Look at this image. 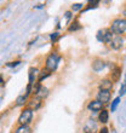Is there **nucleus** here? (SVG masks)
Wrapping results in <instances>:
<instances>
[{"instance_id": "obj_11", "label": "nucleus", "mask_w": 126, "mask_h": 133, "mask_svg": "<svg viewBox=\"0 0 126 133\" xmlns=\"http://www.w3.org/2000/svg\"><path fill=\"white\" fill-rule=\"evenodd\" d=\"M15 133H32V128L28 125H21L20 127L16 128Z\"/></svg>"}, {"instance_id": "obj_14", "label": "nucleus", "mask_w": 126, "mask_h": 133, "mask_svg": "<svg viewBox=\"0 0 126 133\" xmlns=\"http://www.w3.org/2000/svg\"><path fill=\"white\" fill-rule=\"evenodd\" d=\"M40 105H41V102H40V99L38 98H35V99H32L30 103H29V107H30V109L33 110H36V109L40 108Z\"/></svg>"}, {"instance_id": "obj_1", "label": "nucleus", "mask_w": 126, "mask_h": 133, "mask_svg": "<svg viewBox=\"0 0 126 133\" xmlns=\"http://www.w3.org/2000/svg\"><path fill=\"white\" fill-rule=\"evenodd\" d=\"M110 32L114 33V34H123V33L126 32V19H115L113 22L112 28H110Z\"/></svg>"}, {"instance_id": "obj_26", "label": "nucleus", "mask_w": 126, "mask_h": 133, "mask_svg": "<svg viewBox=\"0 0 126 133\" xmlns=\"http://www.w3.org/2000/svg\"><path fill=\"white\" fill-rule=\"evenodd\" d=\"M125 16H126V11H125Z\"/></svg>"}, {"instance_id": "obj_9", "label": "nucleus", "mask_w": 126, "mask_h": 133, "mask_svg": "<svg viewBox=\"0 0 126 133\" xmlns=\"http://www.w3.org/2000/svg\"><path fill=\"white\" fill-rule=\"evenodd\" d=\"M104 66H105V63L101 59H96L93 63H92V69H93L95 71H97V73L98 71H101Z\"/></svg>"}, {"instance_id": "obj_25", "label": "nucleus", "mask_w": 126, "mask_h": 133, "mask_svg": "<svg viewBox=\"0 0 126 133\" xmlns=\"http://www.w3.org/2000/svg\"><path fill=\"white\" fill-rule=\"evenodd\" d=\"M0 82H3V77L0 76Z\"/></svg>"}, {"instance_id": "obj_7", "label": "nucleus", "mask_w": 126, "mask_h": 133, "mask_svg": "<svg viewBox=\"0 0 126 133\" xmlns=\"http://www.w3.org/2000/svg\"><path fill=\"white\" fill-rule=\"evenodd\" d=\"M97 98H98L97 101L101 102V103H107V102H109V99H110V92L109 91H99Z\"/></svg>"}, {"instance_id": "obj_3", "label": "nucleus", "mask_w": 126, "mask_h": 133, "mask_svg": "<svg viewBox=\"0 0 126 133\" xmlns=\"http://www.w3.org/2000/svg\"><path fill=\"white\" fill-rule=\"evenodd\" d=\"M32 119H33V110L30 108H28V109H24L21 112V115L18 117V122L21 125H28V123H30Z\"/></svg>"}, {"instance_id": "obj_2", "label": "nucleus", "mask_w": 126, "mask_h": 133, "mask_svg": "<svg viewBox=\"0 0 126 133\" xmlns=\"http://www.w3.org/2000/svg\"><path fill=\"white\" fill-rule=\"evenodd\" d=\"M60 56L56 55V53H51L49 57H47V59H46V69L49 70V71H53V70H56L57 65L60 63Z\"/></svg>"}, {"instance_id": "obj_5", "label": "nucleus", "mask_w": 126, "mask_h": 133, "mask_svg": "<svg viewBox=\"0 0 126 133\" xmlns=\"http://www.w3.org/2000/svg\"><path fill=\"white\" fill-rule=\"evenodd\" d=\"M124 45V39L120 36V35H118V36H115V38L112 39V41H110V46H112L114 50H119L121 49Z\"/></svg>"}, {"instance_id": "obj_8", "label": "nucleus", "mask_w": 126, "mask_h": 133, "mask_svg": "<svg viewBox=\"0 0 126 133\" xmlns=\"http://www.w3.org/2000/svg\"><path fill=\"white\" fill-rule=\"evenodd\" d=\"M96 130H97V125H96L93 120H90L87 125L84 127L85 133H96Z\"/></svg>"}, {"instance_id": "obj_10", "label": "nucleus", "mask_w": 126, "mask_h": 133, "mask_svg": "<svg viewBox=\"0 0 126 133\" xmlns=\"http://www.w3.org/2000/svg\"><path fill=\"white\" fill-rule=\"evenodd\" d=\"M113 87V84L110 80H103L99 85V88H101V91H110Z\"/></svg>"}, {"instance_id": "obj_19", "label": "nucleus", "mask_w": 126, "mask_h": 133, "mask_svg": "<svg viewBox=\"0 0 126 133\" xmlns=\"http://www.w3.org/2000/svg\"><path fill=\"white\" fill-rule=\"evenodd\" d=\"M126 93V74H125V80H124V84L120 88V96H124Z\"/></svg>"}, {"instance_id": "obj_21", "label": "nucleus", "mask_w": 126, "mask_h": 133, "mask_svg": "<svg viewBox=\"0 0 126 133\" xmlns=\"http://www.w3.org/2000/svg\"><path fill=\"white\" fill-rule=\"evenodd\" d=\"M57 38H58V33H52V34H51V36H50V39H51V41H52V42L56 41Z\"/></svg>"}, {"instance_id": "obj_20", "label": "nucleus", "mask_w": 126, "mask_h": 133, "mask_svg": "<svg viewBox=\"0 0 126 133\" xmlns=\"http://www.w3.org/2000/svg\"><path fill=\"white\" fill-rule=\"evenodd\" d=\"M83 9V4H74L73 6H72V10L73 11H79Z\"/></svg>"}, {"instance_id": "obj_12", "label": "nucleus", "mask_w": 126, "mask_h": 133, "mask_svg": "<svg viewBox=\"0 0 126 133\" xmlns=\"http://www.w3.org/2000/svg\"><path fill=\"white\" fill-rule=\"evenodd\" d=\"M36 73H38V69H36V68H30V69H29V85H32V86L34 84Z\"/></svg>"}, {"instance_id": "obj_23", "label": "nucleus", "mask_w": 126, "mask_h": 133, "mask_svg": "<svg viewBox=\"0 0 126 133\" xmlns=\"http://www.w3.org/2000/svg\"><path fill=\"white\" fill-rule=\"evenodd\" d=\"M119 71H120V70L116 68V69H115V73H114V77H115V79H118V77H119Z\"/></svg>"}, {"instance_id": "obj_6", "label": "nucleus", "mask_w": 126, "mask_h": 133, "mask_svg": "<svg viewBox=\"0 0 126 133\" xmlns=\"http://www.w3.org/2000/svg\"><path fill=\"white\" fill-rule=\"evenodd\" d=\"M102 108H103V103H101L98 101H92L87 105V109L92 110V111H99V110H102Z\"/></svg>"}, {"instance_id": "obj_13", "label": "nucleus", "mask_w": 126, "mask_h": 133, "mask_svg": "<svg viewBox=\"0 0 126 133\" xmlns=\"http://www.w3.org/2000/svg\"><path fill=\"white\" fill-rule=\"evenodd\" d=\"M98 119H99V121H101L102 123H107L109 120V114L107 110H102L101 114H99V116H98Z\"/></svg>"}, {"instance_id": "obj_24", "label": "nucleus", "mask_w": 126, "mask_h": 133, "mask_svg": "<svg viewBox=\"0 0 126 133\" xmlns=\"http://www.w3.org/2000/svg\"><path fill=\"white\" fill-rule=\"evenodd\" d=\"M99 133H108V130H107V128H102V130L99 131Z\"/></svg>"}, {"instance_id": "obj_15", "label": "nucleus", "mask_w": 126, "mask_h": 133, "mask_svg": "<svg viewBox=\"0 0 126 133\" xmlns=\"http://www.w3.org/2000/svg\"><path fill=\"white\" fill-rule=\"evenodd\" d=\"M26 101H27V96L23 95V96H20L17 99H16V105H18V107H21V105H23L26 103Z\"/></svg>"}, {"instance_id": "obj_22", "label": "nucleus", "mask_w": 126, "mask_h": 133, "mask_svg": "<svg viewBox=\"0 0 126 133\" xmlns=\"http://www.w3.org/2000/svg\"><path fill=\"white\" fill-rule=\"evenodd\" d=\"M20 63H21L20 61H17V62H12V63H9V64H7V66H10V68H14V66H17Z\"/></svg>"}, {"instance_id": "obj_17", "label": "nucleus", "mask_w": 126, "mask_h": 133, "mask_svg": "<svg viewBox=\"0 0 126 133\" xmlns=\"http://www.w3.org/2000/svg\"><path fill=\"white\" fill-rule=\"evenodd\" d=\"M104 32L105 30H98L97 33V40L101 42H104Z\"/></svg>"}, {"instance_id": "obj_4", "label": "nucleus", "mask_w": 126, "mask_h": 133, "mask_svg": "<svg viewBox=\"0 0 126 133\" xmlns=\"http://www.w3.org/2000/svg\"><path fill=\"white\" fill-rule=\"evenodd\" d=\"M47 95H49V90L44 86H38V88L35 90V98L40 99V101L47 97Z\"/></svg>"}, {"instance_id": "obj_18", "label": "nucleus", "mask_w": 126, "mask_h": 133, "mask_svg": "<svg viewBox=\"0 0 126 133\" xmlns=\"http://www.w3.org/2000/svg\"><path fill=\"white\" fill-rule=\"evenodd\" d=\"M81 25L78 23V22H74L73 24L69 27V32H74V30H78V29H80Z\"/></svg>"}, {"instance_id": "obj_16", "label": "nucleus", "mask_w": 126, "mask_h": 133, "mask_svg": "<svg viewBox=\"0 0 126 133\" xmlns=\"http://www.w3.org/2000/svg\"><path fill=\"white\" fill-rule=\"evenodd\" d=\"M119 103H120V97H116V98L113 101V103H112V112L116 110V107L119 105Z\"/></svg>"}]
</instances>
